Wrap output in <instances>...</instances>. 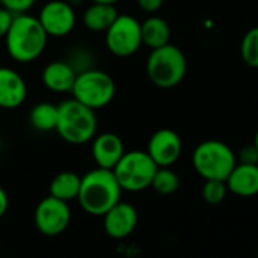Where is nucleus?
Segmentation results:
<instances>
[{
  "instance_id": "f257e3e1",
  "label": "nucleus",
  "mask_w": 258,
  "mask_h": 258,
  "mask_svg": "<svg viewBox=\"0 0 258 258\" xmlns=\"http://www.w3.org/2000/svg\"><path fill=\"white\" fill-rule=\"evenodd\" d=\"M49 35L37 17L29 14L14 16L5 35L8 55L17 62H32L41 56L47 46Z\"/></svg>"
},
{
  "instance_id": "f03ea898",
  "label": "nucleus",
  "mask_w": 258,
  "mask_h": 258,
  "mask_svg": "<svg viewBox=\"0 0 258 258\" xmlns=\"http://www.w3.org/2000/svg\"><path fill=\"white\" fill-rule=\"evenodd\" d=\"M121 191L112 170L96 167L81 176V187L76 199L88 214L103 216L120 201Z\"/></svg>"
},
{
  "instance_id": "7ed1b4c3",
  "label": "nucleus",
  "mask_w": 258,
  "mask_h": 258,
  "mask_svg": "<svg viewBox=\"0 0 258 258\" xmlns=\"http://www.w3.org/2000/svg\"><path fill=\"white\" fill-rule=\"evenodd\" d=\"M55 131L70 145H85L97 134L96 111L76 99L58 105V121Z\"/></svg>"
},
{
  "instance_id": "20e7f679",
  "label": "nucleus",
  "mask_w": 258,
  "mask_h": 258,
  "mask_svg": "<svg viewBox=\"0 0 258 258\" xmlns=\"http://www.w3.org/2000/svg\"><path fill=\"white\" fill-rule=\"evenodd\" d=\"M146 72L155 87L169 90L179 85L185 78L187 58L178 46L169 43L158 49H152L146 62Z\"/></svg>"
},
{
  "instance_id": "39448f33",
  "label": "nucleus",
  "mask_w": 258,
  "mask_h": 258,
  "mask_svg": "<svg viewBox=\"0 0 258 258\" xmlns=\"http://www.w3.org/2000/svg\"><path fill=\"white\" fill-rule=\"evenodd\" d=\"M193 167L204 179L226 181L237 164L234 151L223 142L207 140L196 146L193 152Z\"/></svg>"
},
{
  "instance_id": "423d86ee",
  "label": "nucleus",
  "mask_w": 258,
  "mask_h": 258,
  "mask_svg": "<svg viewBox=\"0 0 258 258\" xmlns=\"http://www.w3.org/2000/svg\"><path fill=\"white\" fill-rule=\"evenodd\" d=\"M70 93L73 94V99L96 111L112 102L115 96V82L106 72L85 69L78 72Z\"/></svg>"
},
{
  "instance_id": "0eeeda50",
  "label": "nucleus",
  "mask_w": 258,
  "mask_h": 258,
  "mask_svg": "<svg viewBox=\"0 0 258 258\" xmlns=\"http://www.w3.org/2000/svg\"><path fill=\"white\" fill-rule=\"evenodd\" d=\"M158 166L146 151H131L123 154V157L114 166L112 173L121 190L142 191L151 187Z\"/></svg>"
},
{
  "instance_id": "6e6552de",
  "label": "nucleus",
  "mask_w": 258,
  "mask_h": 258,
  "mask_svg": "<svg viewBox=\"0 0 258 258\" xmlns=\"http://www.w3.org/2000/svg\"><path fill=\"white\" fill-rule=\"evenodd\" d=\"M106 49L118 56L127 58L142 47V23L133 16H117L114 23L105 31Z\"/></svg>"
},
{
  "instance_id": "1a4fd4ad",
  "label": "nucleus",
  "mask_w": 258,
  "mask_h": 258,
  "mask_svg": "<svg viewBox=\"0 0 258 258\" xmlns=\"http://www.w3.org/2000/svg\"><path fill=\"white\" fill-rule=\"evenodd\" d=\"M72 213L66 201L56 199L53 196L44 198L35 208V226L44 235H58L64 232L70 223Z\"/></svg>"
},
{
  "instance_id": "9d476101",
  "label": "nucleus",
  "mask_w": 258,
  "mask_h": 258,
  "mask_svg": "<svg viewBox=\"0 0 258 258\" xmlns=\"http://www.w3.org/2000/svg\"><path fill=\"white\" fill-rule=\"evenodd\" d=\"M37 19L46 34L56 38L69 35L76 25L73 5L62 2V0H50V2L44 4Z\"/></svg>"
},
{
  "instance_id": "9b49d317",
  "label": "nucleus",
  "mask_w": 258,
  "mask_h": 258,
  "mask_svg": "<svg viewBox=\"0 0 258 258\" xmlns=\"http://www.w3.org/2000/svg\"><path fill=\"white\" fill-rule=\"evenodd\" d=\"M146 152L158 167H170L182 154V140L173 129L163 127L152 134Z\"/></svg>"
},
{
  "instance_id": "f8f14e48",
  "label": "nucleus",
  "mask_w": 258,
  "mask_h": 258,
  "mask_svg": "<svg viewBox=\"0 0 258 258\" xmlns=\"http://www.w3.org/2000/svg\"><path fill=\"white\" fill-rule=\"evenodd\" d=\"M139 223V213L134 205L118 201L103 214L105 232L112 238H124Z\"/></svg>"
},
{
  "instance_id": "ddd939ff",
  "label": "nucleus",
  "mask_w": 258,
  "mask_h": 258,
  "mask_svg": "<svg viewBox=\"0 0 258 258\" xmlns=\"http://www.w3.org/2000/svg\"><path fill=\"white\" fill-rule=\"evenodd\" d=\"M28 97V85L19 72L0 67V109H14Z\"/></svg>"
},
{
  "instance_id": "4468645a",
  "label": "nucleus",
  "mask_w": 258,
  "mask_h": 258,
  "mask_svg": "<svg viewBox=\"0 0 258 258\" xmlns=\"http://www.w3.org/2000/svg\"><path fill=\"white\" fill-rule=\"evenodd\" d=\"M91 155L97 167L112 170L118 160L123 157L124 143L123 140L114 133H102L96 134L91 140Z\"/></svg>"
},
{
  "instance_id": "2eb2a0df",
  "label": "nucleus",
  "mask_w": 258,
  "mask_h": 258,
  "mask_svg": "<svg viewBox=\"0 0 258 258\" xmlns=\"http://www.w3.org/2000/svg\"><path fill=\"white\" fill-rule=\"evenodd\" d=\"M225 182L228 191L237 196L252 198L258 195V164L237 163Z\"/></svg>"
},
{
  "instance_id": "dca6fc26",
  "label": "nucleus",
  "mask_w": 258,
  "mask_h": 258,
  "mask_svg": "<svg viewBox=\"0 0 258 258\" xmlns=\"http://www.w3.org/2000/svg\"><path fill=\"white\" fill-rule=\"evenodd\" d=\"M76 69L66 61H53L43 70V84L53 93H69L76 79Z\"/></svg>"
},
{
  "instance_id": "f3484780",
  "label": "nucleus",
  "mask_w": 258,
  "mask_h": 258,
  "mask_svg": "<svg viewBox=\"0 0 258 258\" xmlns=\"http://www.w3.org/2000/svg\"><path fill=\"white\" fill-rule=\"evenodd\" d=\"M170 35L172 32L169 23L158 16L148 17L142 23V43L149 49H158L169 44Z\"/></svg>"
},
{
  "instance_id": "a211bd4d",
  "label": "nucleus",
  "mask_w": 258,
  "mask_h": 258,
  "mask_svg": "<svg viewBox=\"0 0 258 258\" xmlns=\"http://www.w3.org/2000/svg\"><path fill=\"white\" fill-rule=\"evenodd\" d=\"M118 13L114 5H102V4H91L84 16L82 22L84 26L93 32H105L117 19Z\"/></svg>"
},
{
  "instance_id": "6ab92c4d",
  "label": "nucleus",
  "mask_w": 258,
  "mask_h": 258,
  "mask_svg": "<svg viewBox=\"0 0 258 258\" xmlns=\"http://www.w3.org/2000/svg\"><path fill=\"white\" fill-rule=\"evenodd\" d=\"M79 187H81V176L75 172L66 170L58 173L52 179L49 185V195L56 199L69 202L78 198Z\"/></svg>"
},
{
  "instance_id": "aec40b11",
  "label": "nucleus",
  "mask_w": 258,
  "mask_h": 258,
  "mask_svg": "<svg viewBox=\"0 0 258 258\" xmlns=\"http://www.w3.org/2000/svg\"><path fill=\"white\" fill-rule=\"evenodd\" d=\"M29 121L34 129L40 133L55 131L58 121V105L41 102L35 105L29 112Z\"/></svg>"
},
{
  "instance_id": "412c9836",
  "label": "nucleus",
  "mask_w": 258,
  "mask_h": 258,
  "mask_svg": "<svg viewBox=\"0 0 258 258\" xmlns=\"http://www.w3.org/2000/svg\"><path fill=\"white\" fill-rule=\"evenodd\" d=\"M179 184H181L179 176L170 167H158L152 178L151 187L157 193L169 196V195H173L179 188Z\"/></svg>"
},
{
  "instance_id": "4be33fe9",
  "label": "nucleus",
  "mask_w": 258,
  "mask_h": 258,
  "mask_svg": "<svg viewBox=\"0 0 258 258\" xmlns=\"http://www.w3.org/2000/svg\"><path fill=\"white\" fill-rule=\"evenodd\" d=\"M240 53L246 66L258 69V26L244 34L240 44Z\"/></svg>"
},
{
  "instance_id": "5701e85b",
  "label": "nucleus",
  "mask_w": 258,
  "mask_h": 258,
  "mask_svg": "<svg viewBox=\"0 0 258 258\" xmlns=\"http://www.w3.org/2000/svg\"><path fill=\"white\" fill-rule=\"evenodd\" d=\"M228 193V187L225 181L219 179H205L202 187V198L210 205H219L225 201Z\"/></svg>"
},
{
  "instance_id": "b1692460",
  "label": "nucleus",
  "mask_w": 258,
  "mask_h": 258,
  "mask_svg": "<svg viewBox=\"0 0 258 258\" xmlns=\"http://www.w3.org/2000/svg\"><path fill=\"white\" fill-rule=\"evenodd\" d=\"M37 0H0V7L10 11L13 16L28 14Z\"/></svg>"
},
{
  "instance_id": "393cba45",
  "label": "nucleus",
  "mask_w": 258,
  "mask_h": 258,
  "mask_svg": "<svg viewBox=\"0 0 258 258\" xmlns=\"http://www.w3.org/2000/svg\"><path fill=\"white\" fill-rule=\"evenodd\" d=\"M237 157V163H243V164H258V149L255 148V145H246L240 149Z\"/></svg>"
},
{
  "instance_id": "a878e982",
  "label": "nucleus",
  "mask_w": 258,
  "mask_h": 258,
  "mask_svg": "<svg viewBox=\"0 0 258 258\" xmlns=\"http://www.w3.org/2000/svg\"><path fill=\"white\" fill-rule=\"evenodd\" d=\"M13 19H14V16L10 11L0 7V38H5V35L13 23Z\"/></svg>"
},
{
  "instance_id": "bb28decb",
  "label": "nucleus",
  "mask_w": 258,
  "mask_h": 258,
  "mask_svg": "<svg viewBox=\"0 0 258 258\" xmlns=\"http://www.w3.org/2000/svg\"><path fill=\"white\" fill-rule=\"evenodd\" d=\"M139 7L142 11L148 13V14H155L161 10L164 0H137Z\"/></svg>"
},
{
  "instance_id": "cd10ccee",
  "label": "nucleus",
  "mask_w": 258,
  "mask_h": 258,
  "mask_svg": "<svg viewBox=\"0 0 258 258\" xmlns=\"http://www.w3.org/2000/svg\"><path fill=\"white\" fill-rule=\"evenodd\" d=\"M8 205H10V199H8V195L7 191L0 187V219H2L8 210Z\"/></svg>"
},
{
  "instance_id": "c85d7f7f",
  "label": "nucleus",
  "mask_w": 258,
  "mask_h": 258,
  "mask_svg": "<svg viewBox=\"0 0 258 258\" xmlns=\"http://www.w3.org/2000/svg\"><path fill=\"white\" fill-rule=\"evenodd\" d=\"M118 2V0H91V4H102V5H114Z\"/></svg>"
},
{
  "instance_id": "c756f323",
  "label": "nucleus",
  "mask_w": 258,
  "mask_h": 258,
  "mask_svg": "<svg viewBox=\"0 0 258 258\" xmlns=\"http://www.w3.org/2000/svg\"><path fill=\"white\" fill-rule=\"evenodd\" d=\"M253 145H255V148L258 149V131H256V134H255V137H253Z\"/></svg>"
},
{
  "instance_id": "7c9ffc66",
  "label": "nucleus",
  "mask_w": 258,
  "mask_h": 258,
  "mask_svg": "<svg viewBox=\"0 0 258 258\" xmlns=\"http://www.w3.org/2000/svg\"><path fill=\"white\" fill-rule=\"evenodd\" d=\"M0 151H2V139H0Z\"/></svg>"
},
{
  "instance_id": "2f4dec72",
  "label": "nucleus",
  "mask_w": 258,
  "mask_h": 258,
  "mask_svg": "<svg viewBox=\"0 0 258 258\" xmlns=\"http://www.w3.org/2000/svg\"><path fill=\"white\" fill-rule=\"evenodd\" d=\"M256 258H258V253H256Z\"/></svg>"
}]
</instances>
